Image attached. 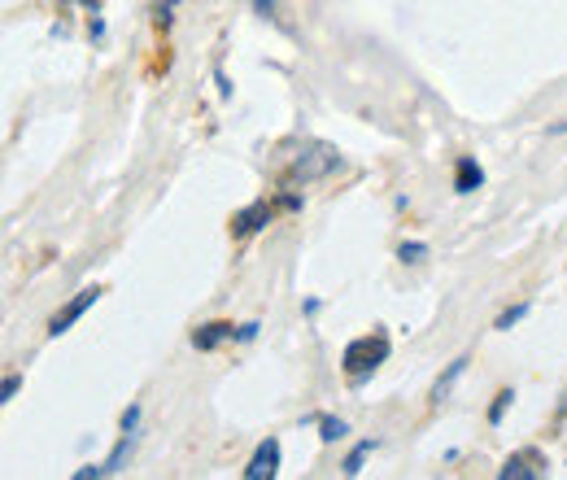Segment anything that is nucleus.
<instances>
[{"mask_svg": "<svg viewBox=\"0 0 567 480\" xmlns=\"http://www.w3.org/2000/svg\"><path fill=\"white\" fill-rule=\"evenodd\" d=\"M384 358H389V336H384V332H367V336H358V341L345 345L341 367H345V376L354 380V384H363L371 371L384 363Z\"/></svg>", "mask_w": 567, "mask_h": 480, "instance_id": "1", "label": "nucleus"}, {"mask_svg": "<svg viewBox=\"0 0 567 480\" xmlns=\"http://www.w3.org/2000/svg\"><path fill=\"white\" fill-rule=\"evenodd\" d=\"M336 166H341V153L332 149V144H306V149L293 158V166H288V184H310V179H323L332 175Z\"/></svg>", "mask_w": 567, "mask_h": 480, "instance_id": "2", "label": "nucleus"}, {"mask_svg": "<svg viewBox=\"0 0 567 480\" xmlns=\"http://www.w3.org/2000/svg\"><path fill=\"white\" fill-rule=\"evenodd\" d=\"M96 302H101V288H83V293L75 297V302H66L62 306V315H53V323H48V336H62V332H70V328H75V323L83 319V315H88V310L96 306Z\"/></svg>", "mask_w": 567, "mask_h": 480, "instance_id": "3", "label": "nucleus"}, {"mask_svg": "<svg viewBox=\"0 0 567 480\" xmlns=\"http://www.w3.org/2000/svg\"><path fill=\"white\" fill-rule=\"evenodd\" d=\"M546 472H550L546 459L533 454V450H524V454H511V459L498 467V480H541Z\"/></svg>", "mask_w": 567, "mask_h": 480, "instance_id": "4", "label": "nucleus"}, {"mask_svg": "<svg viewBox=\"0 0 567 480\" xmlns=\"http://www.w3.org/2000/svg\"><path fill=\"white\" fill-rule=\"evenodd\" d=\"M275 472H280V441L267 437L258 450H253V459L245 467V480H271Z\"/></svg>", "mask_w": 567, "mask_h": 480, "instance_id": "5", "label": "nucleus"}, {"mask_svg": "<svg viewBox=\"0 0 567 480\" xmlns=\"http://www.w3.org/2000/svg\"><path fill=\"white\" fill-rule=\"evenodd\" d=\"M275 219V206H267V201H253V206H245L232 219V232L245 240V236H253V232H262V227H267Z\"/></svg>", "mask_w": 567, "mask_h": 480, "instance_id": "6", "label": "nucleus"}, {"mask_svg": "<svg viewBox=\"0 0 567 480\" xmlns=\"http://www.w3.org/2000/svg\"><path fill=\"white\" fill-rule=\"evenodd\" d=\"M232 336H236L232 323H205V328L192 332V345H197V350H219V345L232 341Z\"/></svg>", "mask_w": 567, "mask_h": 480, "instance_id": "7", "label": "nucleus"}, {"mask_svg": "<svg viewBox=\"0 0 567 480\" xmlns=\"http://www.w3.org/2000/svg\"><path fill=\"white\" fill-rule=\"evenodd\" d=\"M485 184V171L476 166V158H458V171H454V188L458 192H476Z\"/></svg>", "mask_w": 567, "mask_h": 480, "instance_id": "8", "label": "nucleus"}, {"mask_svg": "<svg viewBox=\"0 0 567 480\" xmlns=\"http://www.w3.org/2000/svg\"><path fill=\"white\" fill-rule=\"evenodd\" d=\"M463 371H467V358H454V363H450V371H445V376L437 380V389H432V402L450 398V389L458 384V376H463Z\"/></svg>", "mask_w": 567, "mask_h": 480, "instance_id": "9", "label": "nucleus"}, {"mask_svg": "<svg viewBox=\"0 0 567 480\" xmlns=\"http://www.w3.org/2000/svg\"><path fill=\"white\" fill-rule=\"evenodd\" d=\"M371 450H376V441H358L354 454H349V459H345V476H358V472H363V459H367Z\"/></svg>", "mask_w": 567, "mask_h": 480, "instance_id": "10", "label": "nucleus"}, {"mask_svg": "<svg viewBox=\"0 0 567 480\" xmlns=\"http://www.w3.org/2000/svg\"><path fill=\"white\" fill-rule=\"evenodd\" d=\"M319 428H323L319 437L328 441V446H332V441H341L345 432H349V424H345V419H332V415H328V419H319Z\"/></svg>", "mask_w": 567, "mask_h": 480, "instance_id": "11", "label": "nucleus"}, {"mask_svg": "<svg viewBox=\"0 0 567 480\" xmlns=\"http://www.w3.org/2000/svg\"><path fill=\"white\" fill-rule=\"evenodd\" d=\"M515 402V389H502L498 398H493V406H489V424H502V415H506V406Z\"/></svg>", "mask_w": 567, "mask_h": 480, "instance_id": "12", "label": "nucleus"}, {"mask_svg": "<svg viewBox=\"0 0 567 480\" xmlns=\"http://www.w3.org/2000/svg\"><path fill=\"white\" fill-rule=\"evenodd\" d=\"M524 315H528V302L511 306V310H502V315H498V328H502V332H511V328H515V323H520Z\"/></svg>", "mask_w": 567, "mask_h": 480, "instance_id": "13", "label": "nucleus"}, {"mask_svg": "<svg viewBox=\"0 0 567 480\" xmlns=\"http://www.w3.org/2000/svg\"><path fill=\"white\" fill-rule=\"evenodd\" d=\"M424 254H428L424 240H410V245L397 249V258H402V262H424Z\"/></svg>", "mask_w": 567, "mask_h": 480, "instance_id": "14", "label": "nucleus"}, {"mask_svg": "<svg viewBox=\"0 0 567 480\" xmlns=\"http://www.w3.org/2000/svg\"><path fill=\"white\" fill-rule=\"evenodd\" d=\"M175 5H179V0H158V5H153V9H158V14H153V18H158V27H171Z\"/></svg>", "mask_w": 567, "mask_h": 480, "instance_id": "15", "label": "nucleus"}, {"mask_svg": "<svg viewBox=\"0 0 567 480\" xmlns=\"http://www.w3.org/2000/svg\"><path fill=\"white\" fill-rule=\"evenodd\" d=\"M18 389H22V380L18 376H5V384H0V402H14Z\"/></svg>", "mask_w": 567, "mask_h": 480, "instance_id": "16", "label": "nucleus"}, {"mask_svg": "<svg viewBox=\"0 0 567 480\" xmlns=\"http://www.w3.org/2000/svg\"><path fill=\"white\" fill-rule=\"evenodd\" d=\"M136 424H140V406H127L123 411V432H136Z\"/></svg>", "mask_w": 567, "mask_h": 480, "instance_id": "17", "label": "nucleus"}, {"mask_svg": "<svg viewBox=\"0 0 567 480\" xmlns=\"http://www.w3.org/2000/svg\"><path fill=\"white\" fill-rule=\"evenodd\" d=\"M253 9H258L262 18H280V14H275V0H253Z\"/></svg>", "mask_w": 567, "mask_h": 480, "instance_id": "18", "label": "nucleus"}, {"mask_svg": "<svg viewBox=\"0 0 567 480\" xmlns=\"http://www.w3.org/2000/svg\"><path fill=\"white\" fill-rule=\"evenodd\" d=\"M280 206H284V210H301V197H297V192H284Z\"/></svg>", "mask_w": 567, "mask_h": 480, "instance_id": "19", "label": "nucleus"}, {"mask_svg": "<svg viewBox=\"0 0 567 480\" xmlns=\"http://www.w3.org/2000/svg\"><path fill=\"white\" fill-rule=\"evenodd\" d=\"M253 336H258V323H245V328L236 332V341H253Z\"/></svg>", "mask_w": 567, "mask_h": 480, "instance_id": "20", "label": "nucleus"}, {"mask_svg": "<svg viewBox=\"0 0 567 480\" xmlns=\"http://www.w3.org/2000/svg\"><path fill=\"white\" fill-rule=\"evenodd\" d=\"M83 5H88V9H92V14H101V0H83Z\"/></svg>", "mask_w": 567, "mask_h": 480, "instance_id": "21", "label": "nucleus"}]
</instances>
